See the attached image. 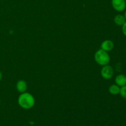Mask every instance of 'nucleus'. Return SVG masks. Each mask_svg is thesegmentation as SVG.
Returning a JSON list of instances; mask_svg holds the SVG:
<instances>
[{"instance_id":"obj_1","label":"nucleus","mask_w":126,"mask_h":126,"mask_svg":"<svg viewBox=\"0 0 126 126\" xmlns=\"http://www.w3.org/2000/svg\"><path fill=\"white\" fill-rule=\"evenodd\" d=\"M34 98L32 94L23 92L19 96L18 99V105L23 109H30L34 105Z\"/></svg>"},{"instance_id":"obj_2","label":"nucleus","mask_w":126,"mask_h":126,"mask_svg":"<svg viewBox=\"0 0 126 126\" xmlns=\"http://www.w3.org/2000/svg\"><path fill=\"white\" fill-rule=\"evenodd\" d=\"M95 60L96 62L100 65L105 66V65H108L110 63V57L107 51L101 49L96 52L95 54Z\"/></svg>"},{"instance_id":"obj_3","label":"nucleus","mask_w":126,"mask_h":126,"mask_svg":"<svg viewBox=\"0 0 126 126\" xmlns=\"http://www.w3.org/2000/svg\"><path fill=\"white\" fill-rule=\"evenodd\" d=\"M113 74H114V70L113 68L110 65H105L101 70V75L102 78L105 79H110L113 76Z\"/></svg>"},{"instance_id":"obj_4","label":"nucleus","mask_w":126,"mask_h":126,"mask_svg":"<svg viewBox=\"0 0 126 126\" xmlns=\"http://www.w3.org/2000/svg\"><path fill=\"white\" fill-rule=\"evenodd\" d=\"M111 4L114 9L118 12H122L126 8L125 0H111Z\"/></svg>"},{"instance_id":"obj_5","label":"nucleus","mask_w":126,"mask_h":126,"mask_svg":"<svg viewBox=\"0 0 126 126\" xmlns=\"http://www.w3.org/2000/svg\"><path fill=\"white\" fill-rule=\"evenodd\" d=\"M101 48L107 52L110 51L114 48V43L111 40H105L101 44Z\"/></svg>"},{"instance_id":"obj_6","label":"nucleus","mask_w":126,"mask_h":126,"mask_svg":"<svg viewBox=\"0 0 126 126\" xmlns=\"http://www.w3.org/2000/svg\"><path fill=\"white\" fill-rule=\"evenodd\" d=\"M116 84L118 85L119 87H123V86L126 85V76L123 74L118 75L115 78Z\"/></svg>"},{"instance_id":"obj_7","label":"nucleus","mask_w":126,"mask_h":126,"mask_svg":"<svg viewBox=\"0 0 126 126\" xmlns=\"http://www.w3.org/2000/svg\"><path fill=\"white\" fill-rule=\"evenodd\" d=\"M16 87H17V91L21 93H23L25 92L27 89V84L26 82L23 80H20V81H18L16 85Z\"/></svg>"},{"instance_id":"obj_8","label":"nucleus","mask_w":126,"mask_h":126,"mask_svg":"<svg viewBox=\"0 0 126 126\" xmlns=\"http://www.w3.org/2000/svg\"><path fill=\"white\" fill-rule=\"evenodd\" d=\"M114 23L118 26H123L126 22V20L124 16L122 14H118L115 16L114 18Z\"/></svg>"},{"instance_id":"obj_9","label":"nucleus","mask_w":126,"mask_h":126,"mask_svg":"<svg viewBox=\"0 0 126 126\" xmlns=\"http://www.w3.org/2000/svg\"><path fill=\"white\" fill-rule=\"evenodd\" d=\"M120 88L121 87L118 86L117 84H113L109 87V92L112 95L119 94Z\"/></svg>"},{"instance_id":"obj_10","label":"nucleus","mask_w":126,"mask_h":126,"mask_svg":"<svg viewBox=\"0 0 126 126\" xmlns=\"http://www.w3.org/2000/svg\"><path fill=\"white\" fill-rule=\"evenodd\" d=\"M119 94L121 95V96L123 98L126 100V86H123V87H121Z\"/></svg>"},{"instance_id":"obj_11","label":"nucleus","mask_w":126,"mask_h":126,"mask_svg":"<svg viewBox=\"0 0 126 126\" xmlns=\"http://www.w3.org/2000/svg\"><path fill=\"white\" fill-rule=\"evenodd\" d=\"M122 32L126 36V22L124 23V24L122 26Z\"/></svg>"},{"instance_id":"obj_12","label":"nucleus","mask_w":126,"mask_h":126,"mask_svg":"<svg viewBox=\"0 0 126 126\" xmlns=\"http://www.w3.org/2000/svg\"><path fill=\"white\" fill-rule=\"evenodd\" d=\"M1 79H2V73H1V71H0V81H1Z\"/></svg>"},{"instance_id":"obj_13","label":"nucleus","mask_w":126,"mask_h":126,"mask_svg":"<svg viewBox=\"0 0 126 126\" xmlns=\"http://www.w3.org/2000/svg\"><path fill=\"white\" fill-rule=\"evenodd\" d=\"M124 17H125V18H126V11L125 12V13H124Z\"/></svg>"},{"instance_id":"obj_14","label":"nucleus","mask_w":126,"mask_h":126,"mask_svg":"<svg viewBox=\"0 0 126 126\" xmlns=\"http://www.w3.org/2000/svg\"><path fill=\"white\" fill-rule=\"evenodd\" d=\"M125 1H126V0H125Z\"/></svg>"},{"instance_id":"obj_15","label":"nucleus","mask_w":126,"mask_h":126,"mask_svg":"<svg viewBox=\"0 0 126 126\" xmlns=\"http://www.w3.org/2000/svg\"><path fill=\"white\" fill-rule=\"evenodd\" d=\"M0 103H1V101H0Z\"/></svg>"}]
</instances>
